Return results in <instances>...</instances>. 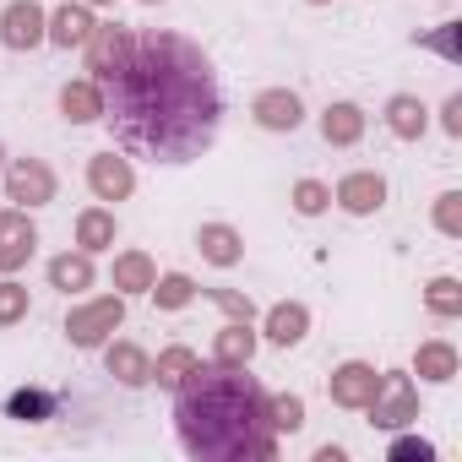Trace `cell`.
<instances>
[{"mask_svg":"<svg viewBox=\"0 0 462 462\" xmlns=\"http://www.w3.org/2000/svg\"><path fill=\"white\" fill-rule=\"evenodd\" d=\"M104 120L115 142L152 163H190L217 142L223 125V88L212 60L180 33H142L131 39L125 66L98 82Z\"/></svg>","mask_w":462,"mask_h":462,"instance_id":"cell-1","label":"cell"},{"mask_svg":"<svg viewBox=\"0 0 462 462\" xmlns=\"http://www.w3.org/2000/svg\"><path fill=\"white\" fill-rule=\"evenodd\" d=\"M174 430L180 446L201 462H245V457H273V419H267V392L245 365H196L174 386Z\"/></svg>","mask_w":462,"mask_h":462,"instance_id":"cell-2","label":"cell"},{"mask_svg":"<svg viewBox=\"0 0 462 462\" xmlns=\"http://www.w3.org/2000/svg\"><path fill=\"white\" fill-rule=\"evenodd\" d=\"M120 321H125V300H120V294H115V300H93V305H77V310L66 316V337H71L77 348H98Z\"/></svg>","mask_w":462,"mask_h":462,"instance_id":"cell-3","label":"cell"},{"mask_svg":"<svg viewBox=\"0 0 462 462\" xmlns=\"http://www.w3.org/2000/svg\"><path fill=\"white\" fill-rule=\"evenodd\" d=\"M370 419H375L381 430H397V424L419 419V392H413V381H408V375H381V392H375V402H370Z\"/></svg>","mask_w":462,"mask_h":462,"instance_id":"cell-4","label":"cell"},{"mask_svg":"<svg viewBox=\"0 0 462 462\" xmlns=\"http://www.w3.org/2000/svg\"><path fill=\"white\" fill-rule=\"evenodd\" d=\"M82 50H88V71H93V82H109V77L125 66V55H131V33H125L120 23H109V28H93V39H88Z\"/></svg>","mask_w":462,"mask_h":462,"instance_id":"cell-5","label":"cell"},{"mask_svg":"<svg viewBox=\"0 0 462 462\" xmlns=\"http://www.w3.org/2000/svg\"><path fill=\"white\" fill-rule=\"evenodd\" d=\"M6 196L23 201V207H44V201H55V174H50V163H44V158H23V163H12V169H6Z\"/></svg>","mask_w":462,"mask_h":462,"instance_id":"cell-6","label":"cell"},{"mask_svg":"<svg viewBox=\"0 0 462 462\" xmlns=\"http://www.w3.org/2000/svg\"><path fill=\"white\" fill-rule=\"evenodd\" d=\"M44 28H50V17H44L39 0H12L6 17H0V39H6L12 50H33V44H44Z\"/></svg>","mask_w":462,"mask_h":462,"instance_id":"cell-7","label":"cell"},{"mask_svg":"<svg viewBox=\"0 0 462 462\" xmlns=\"http://www.w3.org/2000/svg\"><path fill=\"white\" fill-rule=\"evenodd\" d=\"M375 392H381V375H375L370 365L348 359V365L332 370V402H337V408H370Z\"/></svg>","mask_w":462,"mask_h":462,"instance_id":"cell-8","label":"cell"},{"mask_svg":"<svg viewBox=\"0 0 462 462\" xmlns=\"http://www.w3.org/2000/svg\"><path fill=\"white\" fill-rule=\"evenodd\" d=\"M33 245H39V235H33L28 212H0V273H17V267H28Z\"/></svg>","mask_w":462,"mask_h":462,"instance_id":"cell-9","label":"cell"},{"mask_svg":"<svg viewBox=\"0 0 462 462\" xmlns=\"http://www.w3.org/2000/svg\"><path fill=\"white\" fill-rule=\"evenodd\" d=\"M251 115H256V125H267V131H294V125L305 120V104H300V93H289V88H267V93H256Z\"/></svg>","mask_w":462,"mask_h":462,"instance_id":"cell-10","label":"cell"},{"mask_svg":"<svg viewBox=\"0 0 462 462\" xmlns=\"http://www.w3.org/2000/svg\"><path fill=\"white\" fill-rule=\"evenodd\" d=\"M88 185H93V196H98V201H125V196H131V185H136V174H131V163H125V158L98 152V158L88 163Z\"/></svg>","mask_w":462,"mask_h":462,"instance_id":"cell-11","label":"cell"},{"mask_svg":"<svg viewBox=\"0 0 462 462\" xmlns=\"http://www.w3.org/2000/svg\"><path fill=\"white\" fill-rule=\"evenodd\" d=\"M337 201H343V212L365 217V212H375V207L386 201V180H381V174H370V169H359V174H343V185H337Z\"/></svg>","mask_w":462,"mask_h":462,"instance_id":"cell-12","label":"cell"},{"mask_svg":"<svg viewBox=\"0 0 462 462\" xmlns=\"http://www.w3.org/2000/svg\"><path fill=\"white\" fill-rule=\"evenodd\" d=\"M93 17H88V6H60L55 17H50V28H44V39L50 44H60V50H77V44H88L93 39Z\"/></svg>","mask_w":462,"mask_h":462,"instance_id":"cell-13","label":"cell"},{"mask_svg":"<svg viewBox=\"0 0 462 462\" xmlns=\"http://www.w3.org/2000/svg\"><path fill=\"white\" fill-rule=\"evenodd\" d=\"M104 365H109V375H115L120 386H147V381H152V359H147L136 343H109Z\"/></svg>","mask_w":462,"mask_h":462,"instance_id":"cell-14","label":"cell"},{"mask_svg":"<svg viewBox=\"0 0 462 462\" xmlns=\"http://www.w3.org/2000/svg\"><path fill=\"white\" fill-rule=\"evenodd\" d=\"M196 251H201L212 267H235L245 245H240V235H235L228 223H201V235H196Z\"/></svg>","mask_w":462,"mask_h":462,"instance_id":"cell-15","label":"cell"},{"mask_svg":"<svg viewBox=\"0 0 462 462\" xmlns=\"http://www.w3.org/2000/svg\"><path fill=\"white\" fill-rule=\"evenodd\" d=\"M60 115H66L71 125L104 120V93H98V82H66V93H60Z\"/></svg>","mask_w":462,"mask_h":462,"instance_id":"cell-16","label":"cell"},{"mask_svg":"<svg viewBox=\"0 0 462 462\" xmlns=\"http://www.w3.org/2000/svg\"><path fill=\"white\" fill-rule=\"evenodd\" d=\"M305 327H310V310L294 305V300H283V305L267 310V337H273L278 348H294V343L305 337Z\"/></svg>","mask_w":462,"mask_h":462,"instance_id":"cell-17","label":"cell"},{"mask_svg":"<svg viewBox=\"0 0 462 462\" xmlns=\"http://www.w3.org/2000/svg\"><path fill=\"white\" fill-rule=\"evenodd\" d=\"M251 354H256V332H251V321L223 327L217 343H212V365H251Z\"/></svg>","mask_w":462,"mask_h":462,"instance_id":"cell-18","label":"cell"},{"mask_svg":"<svg viewBox=\"0 0 462 462\" xmlns=\"http://www.w3.org/2000/svg\"><path fill=\"white\" fill-rule=\"evenodd\" d=\"M386 125H392V136H402V142H419L424 136V104L413 98V93H397L392 104H386Z\"/></svg>","mask_w":462,"mask_h":462,"instance_id":"cell-19","label":"cell"},{"mask_svg":"<svg viewBox=\"0 0 462 462\" xmlns=\"http://www.w3.org/2000/svg\"><path fill=\"white\" fill-rule=\"evenodd\" d=\"M321 136H327L332 147H354V142L365 136V115H359L354 104H332V109L321 115Z\"/></svg>","mask_w":462,"mask_h":462,"instance_id":"cell-20","label":"cell"},{"mask_svg":"<svg viewBox=\"0 0 462 462\" xmlns=\"http://www.w3.org/2000/svg\"><path fill=\"white\" fill-rule=\"evenodd\" d=\"M152 283H158V267H152L142 251L115 256V289H125V294H147Z\"/></svg>","mask_w":462,"mask_h":462,"instance_id":"cell-21","label":"cell"},{"mask_svg":"<svg viewBox=\"0 0 462 462\" xmlns=\"http://www.w3.org/2000/svg\"><path fill=\"white\" fill-rule=\"evenodd\" d=\"M77 245L93 256V251H109L115 245V217L104 212V207H88L82 217H77Z\"/></svg>","mask_w":462,"mask_h":462,"instance_id":"cell-22","label":"cell"},{"mask_svg":"<svg viewBox=\"0 0 462 462\" xmlns=\"http://www.w3.org/2000/svg\"><path fill=\"white\" fill-rule=\"evenodd\" d=\"M50 283L66 289V294H71V289H88V283H93V262H88V251H77V256H71V251L55 256V262H50Z\"/></svg>","mask_w":462,"mask_h":462,"instance_id":"cell-23","label":"cell"},{"mask_svg":"<svg viewBox=\"0 0 462 462\" xmlns=\"http://www.w3.org/2000/svg\"><path fill=\"white\" fill-rule=\"evenodd\" d=\"M413 370H419L424 381H451V375H457V348H451V343H424L419 359H413Z\"/></svg>","mask_w":462,"mask_h":462,"instance_id":"cell-24","label":"cell"},{"mask_svg":"<svg viewBox=\"0 0 462 462\" xmlns=\"http://www.w3.org/2000/svg\"><path fill=\"white\" fill-rule=\"evenodd\" d=\"M147 294L158 300V310H185V305L196 300V283H190L185 273H169V278H158V283H152Z\"/></svg>","mask_w":462,"mask_h":462,"instance_id":"cell-25","label":"cell"},{"mask_svg":"<svg viewBox=\"0 0 462 462\" xmlns=\"http://www.w3.org/2000/svg\"><path fill=\"white\" fill-rule=\"evenodd\" d=\"M190 370H196V354H190V348H163L158 365H152V381H158V386H180Z\"/></svg>","mask_w":462,"mask_h":462,"instance_id":"cell-26","label":"cell"},{"mask_svg":"<svg viewBox=\"0 0 462 462\" xmlns=\"http://www.w3.org/2000/svg\"><path fill=\"white\" fill-rule=\"evenodd\" d=\"M6 413H12V419H33V424H39V419H50V413H55V397H50V392H39V386H23V392H12Z\"/></svg>","mask_w":462,"mask_h":462,"instance_id":"cell-27","label":"cell"},{"mask_svg":"<svg viewBox=\"0 0 462 462\" xmlns=\"http://www.w3.org/2000/svg\"><path fill=\"white\" fill-rule=\"evenodd\" d=\"M424 300H430L435 316H462V283H457V278H435Z\"/></svg>","mask_w":462,"mask_h":462,"instance_id":"cell-28","label":"cell"},{"mask_svg":"<svg viewBox=\"0 0 462 462\" xmlns=\"http://www.w3.org/2000/svg\"><path fill=\"white\" fill-rule=\"evenodd\" d=\"M267 419H273V435H278V430L294 435V430L305 424V402H300V397H267Z\"/></svg>","mask_w":462,"mask_h":462,"instance_id":"cell-29","label":"cell"},{"mask_svg":"<svg viewBox=\"0 0 462 462\" xmlns=\"http://www.w3.org/2000/svg\"><path fill=\"white\" fill-rule=\"evenodd\" d=\"M28 316V289L23 283H0V327H12V321H23Z\"/></svg>","mask_w":462,"mask_h":462,"instance_id":"cell-30","label":"cell"},{"mask_svg":"<svg viewBox=\"0 0 462 462\" xmlns=\"http://www.w3.org/2000/svg\"><path fill=\"white\" fill-rule=\"evenodd\" d=\"M327 201H332V190H327L321 180H300V185H294V207H300L305 217H316V212H327Z\"/></svg>","mask_w":462,"mask_h":462,"instance_id":"cell-31","label":"cell"},{"mask_svg":"<svg viewBox=\"0 0 462 462\" xmlns=\"http://www.w3.org/2000/svg\"><path fill=\"white\" fill-rule=\"evenodd\" d=\"M435 228H440V235H451V240L462 235V196H457V190H446V196L435 201Z\"/></svg>","mask_w":462,"mask_h":462,"instance_id":"cell-32","label":"cell"},{"mask_svg":"<svg viewBox=\"0 0 462 462\" xmlns=\"http://www.w3.org/2000/svg\"><path fill=\"white\" fill-rule=\"evenodd\" d=\"M386 457H392V462H430V457H435V446H430V440H419V435H397Z\"/></svg>","mask_w":462,"mask_h":462,"instance_id":"cell-33","label":"cell"},{"mask_svg":"<svg viewBox=\"0 0 462 462\" xmlns=\"http://www.w3.org/2000/svg\"><path fill=\"white\" fill-rule=\"evenodd\" d=\"M212 300H217L228 316H235V321H256V305H251L245 294H235V289H212Z\"/></svg>","mask_w":462,"mask_h":462,"instance_id":"cell-34","label":"cell"},{"mask_svg":"<svg viewBox=\"0 0 462 462\" xmlns=\"http://www.w3.org/2000/svg\"><path fill=\"white\" fill-rule=\"evenodd\" d=\"M424 44H430V50H440L446 60H457V28H440V33H430Z\"/></svg>","mask_w":462,"mask_h":462,"instance_id":"cell-35","label":"cell"},{"mask_svg":"<svg viewBox=\"0 0 462 462\" xmlns=\"http://www.w3.org/2000/svg\"><path fill=\"white\" fill-rule=\"evenodd\" d=\"M446 131H451V136H462V93H451V98H446Z\"/></svg>","mask_w":462,"mask_h":462,"instance_id":"cell-36","label":"cell"},{"mask_svg":"<svg viewBox=\"0 0 462 462\" xmlns=\"http://www.w3.org/2000/svg\"><path fill=\"white\" fill-rule=\"evenodd\" d=\"M88 6H109V0H88Z\"/></svg>","mask_w":462,"mask_h":462,"instance_id":"cell-37","label":"cell"},{"mask_svg":"<svg viewBox=\"0 0 462 462\" xmlns=\"http://www.w3.org/2000/svg\"><path fill=\"white\" fill-rule=\"evenodd\" d=\"M310 6H327V0H310Z\"/></svg>","mask_w":462,"mask_h":462,"instance_id":"cell-38","label":"cell"},{"mask_svg":"<svg viewBox=\"0 0 462 462\" xmlns=\"http://www.w3.org/2000/svg\"><path fill=\"white\" fill-rule=\"evenodd\" d=\"M147 6H158V0H147Z\"/></svg>","mask_w":462,"mask_h":462,"instance_id":"cell-39","label":"cell"}]
</instances>
